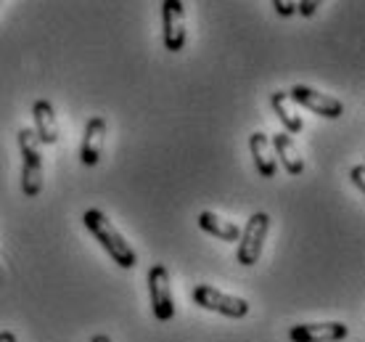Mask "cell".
I'll return each instance as SVG.
<instances>
[{"label":"cell","instance_id":"obj_16","mask_svg":"<svg viewBox=\"0 0 365 342\" xmlns=\"http://www.w3.org/2000/svg\"><path fill=\"white\" fill-rule=\"evenodd\" d=\"M318 9H320L318 0H299V3H297V14H302V16H315Z\"/></svg>","mask_w":365,"mask_h":342},{"label":"cell","instance_id":"obj_5","mask_svg":"<svg viewBox=\"0 0 365 342\" xmlns=\"http://www.w3.org/2000/svg\"><path fill=\"white\" fill-rule=\"evenodd\" d=\"M148 297L156 321H173L175 316V297H173V278L167 266H154L148 271Z\"/></svg>","mask_w":365,"mask_h":342},{"label":"cell","instance_id":"obj_1","mask_svg":"<svg viewBox=\"0 0 365 342\" xmlns=\"http://www.w3.org/2000/svg\"><path fill=\"white\" fill-rule=\"evenodd\" d=\"M83 223H85V228L93 233V239L98 241L101 247H103V252L117 263L119 268H125V271L135 268L138 266L135 250L130 247V241L122 236V231H119L117 226L109 221V215L101 213V210H85Z\"/></svg>","mask_w":365,"mask_h":342},{"label":"cell","instance_id":"obj_6","mask_svg":"<svg viewBox=\"0 0 365 342\" xmlns=\"http://www.w3.org/2000/svg\"><path fill=\"white\" fill-rule=\"evenodd\" d=\"M289 101L299 104L304 109H310L312 114H318L323 120H339L344 114V104L329 96V93H320L310 85H294L289 91Z\"/></svg>","mask_w":365,"mask_h":342},{"label":"cell","instance_id":"obj_19","mask_svg":"<svg viewBox=\"0 0 365 342\" xmlns=\"http://www.w3.org/2000/svg\"><path fill=\"white\" fill-rule=\"evenodd\" d=\"M91 342H111V340H109V334H96Z\"/></svg>","mask_w":365,"mask_h":342},{"label":"cell","instance_id":"obj_18","mask_svg":"<svg viewBox=\"0 0 365 342\" xmlns=\"http://www.w3.org/2000/svg\"><path fill=\"white\" fill-rule=\"evenodd\" d=\"M0 342H16V334L6 329V332H0Z\"/></svg>","mask_w":365,"mask_h":342},{"label":"cell","instance_id":"obj_9","mask_svg":"<svg viewBox=\"0 0 365 342\" xmlns=\"http://www.w3.org/2000/svg\"><path fill=\"white\" fill-rule=\"evenodd\" d=\"M106 120L103 117H93L85 125L83 133V146H80V162L85 167H96L101 162V154H103V141H106Z\"/></svg>","mask_w":365,"mask_h":342},{"label":"cell","instance_id":"obj_7","mask_svg":"<svg viewBox=\"0 0 365 342\" xmlns=\"http://www.w3.org/2000/svg\"><path fill=\"white\" fill-rule=\"evenodd\" d=\"M162 37L170 54H180L188 40L185 29V6L182 0H165L162 3Z\"/></svg>","mask_w":365,"mask_h":342},{"label":"cell","instance_id":"obj_13","mask_svg":"<svg viewBox=\"0 0 365 342\" xmlns=\"http://www.w3.org/2000/svg\"><path fill=\"white\" fill-rule=\"evenodd\" d=\"M199 228L207 231L210 236H217V239H222V241H238V236H241V228H238L236 223L228 221V218H222V215H217V213H212V210L199 213Z\"/></svg>","mask_w":365,"mask_h":342},{"label":"cell","instance_id":"obj_10","mask_svg":"<svg viewBox=\"0 0 365 342\" xmlns=\"http://www.w3.org/2000/svg\"><path fill=\"white\" fill-rule=\"evenodd\" d=\"M32 117H35V136L40 141V146H53L58 144V136H61V128H58V120H56L53 104L46 101V99H37L32 104Z\"/></svg>","mask_w":365,"mask_h":342},{"label":"cell","instance_id":"obj_4","mask_svg":"<svg viewBox=\"0 0 365 342\" xmlns=\"http://www.w3.org/2000/svg\"><path fill=\"white\" fill-rule=\"evenodd\" d=\"M191 297L199 308H204V311H215V313L228 316V318H244V316H249V311H252L249 300L228 295V292L212 287V284H199V287H193Z\"/></svg>","mask_w":365,"mask_h":342},{"label":"cell","instance_id":"obj_11","mask_svg":"<svg viewBox=\"0 0 365 342\" xmlns=\"http://www.w3.org/2000/svg\"><path fill=\"white\" fill-rule=\"evenodd\" d=\"M249 149H252V157H255V167L257 173L262 178H273L275 170H278V159H275L273 144L267 139L265 133H252L249 136Z\"/></svg>","mask_w":365,"mask_h":342},{"label":"cell","instance_id":"obj_12","mask_svg":"<svg viewBox=\"0 0 365 342\" xmlns=\"http://www.w3.org/2000/svg\"><path fill=\"white\" fill-rule=\"evenodd\" d=\"M270 144H273L275 159H281V165L286 167L289 176H302V173H304V159H302L299 149H297L292 136L275 133L273 139H270Z\"/></svg>","mask_w":365,"mask_h":342},{"label":"cell","instance_id":"obj_15","mask_svg":"<svg viewBox=\"0 0 365 342\" xmlns=\"http://www.w3.org/2000/svg\"><path fill=\"white\" fill-rule=\"evenodd\" d=\"M297 3L299 0H273V9L281 14V16H294L297 14Z\"/></svg>","mask_w":365,"mask_h":342},{"label":"cell","instance_id":"obj_2","mask_svg":"<svg viewBox=\"0 0 365 342\" xmlns=\"http://www.w3.org/2000/svg\"><path fill=\"white\" fill-rule=\"evenodd\" d=\"M19 151H21V191L27 199H35L43 191V149L35 130L21 128L16 133Z\"/></svg>","mask_w":365,"mask_h":342},{"label":"cell","instance_id":"obj_14","mask_svg":"<svg viewBox=\"0 0 365 342\" xmlns=\"http://www.w3.org/2000/svg\"><path fill=\"white\" fill-rule=\"evenodd\" d=\"M270 104H273V109H275V114H278V120H281L286 136H297V133L304 130V120H302L299 114H294L292 106H289V93L275 91L273 96H270Z\"/></svg>","mask_w":365,"mask_h":342},{"label":"cell","instance_id":"obj_17","mask_svg":"<svg viewBox=\"0 0 365 342\" xmlns=\"http://www.w3.org/2000/svg\"><path fill=\"white\" fill-rule=\"evenodd\" d=\"M349 178H352V183H355L360 191H365V165H355V167H352Z\"/></svg>","mask_w":365,"mask_h":342},{"label":"cell","instance_id":"obj_3","mask_svg":"<svg viewBox=\"0 0 365 342\" xmlns=\"http://www.w3.org/2000/svg\"><path fill=\"white\" fill-rule=\"evenodd\" d=\"M267 231H270V215L267 213H255L247 221V226L241 228V236H238V250L236 258L241 266H257V260L262 258V247H265Z\"/></svg>","mask_w":365,"mask_h":342},{"label":"cell","instance_id":"obj_8","mask_svg":"<svg viewBox=\"0 0 365 342\" xmlns=\"http://www.w3.org/2000/svg\"><path fill=\"white\" fill-rule=\"evenodd\" d=\"M349 334V326L341 321H320V324H297L289 329L292 342H341Z\"/></svg>","mask_w":365,"mask_h":342}]
</instances>
